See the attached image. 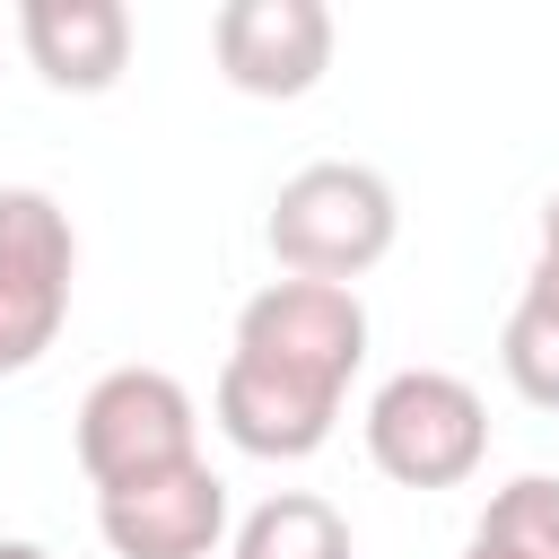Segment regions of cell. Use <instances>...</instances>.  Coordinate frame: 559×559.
<instances>
[{
    "instance_id": "8992f818",
    "label": "cell",
    "mask_w": 559,
    "mask_h": 559,
    "mask_svg": "<svg viewBox=\"0 0 559 559\" xmlns=\"http://www.w3.org/2000/svg\"><path fill=\"white\" fill-rule=\"evenodd\" d=\"M210 52L236 96L288 105L332 70V9L323 0H227L210 17Z\"/></svg>"
},
{
    "instance_id": "ba28073f",
    "label": "cell",
    "mask_w": 559,
    "mask_h": 559,
    "mask_svg": "<svg viewBox=\"0 0 559 559\" xmlns=\"http://www.w3.org/2000/svg\"><path fill=\"white\" fill-rule=\"evenodd\" d=\"M17 44H26L44 87L105 96L131 70V9L122 0H26L17 9Z\"/></svg>"
},
{
    "instance_id": "7c38bea8",
    "label": "cell",
    "mask_w": 559,
    "mask_h": 559,
    "mask_svg": "<svg viewBox=\"0 0 559 559\" xmlns=\"http://www.w3.org/2000/svg\"><path fill=\"white\" fill-rule=\"evenodd\" d=\"M463 559H559V480H550V472L507 480V489L480 507Z\"/></svg>"
},
{
    "instance_id": "8fae6325",
    "label": "cell",
    "mask_w": 559,
    "mask_h": 559,
    "mask_svg": "<svg viewBox=\"0 0 559 559\" xmlns=\"http://www.w3.org/2000/svg\"><path fill=\"white\" fill-rule=\"evenodd\" d=\"M227 559H349V524L332 498L314 489H280L262 498L245 524H236V550Z\"/></svg>"
},
{
    "instance_id": "277c9868",
    "label": "cell",
    "mask_w": 559,
    "mask_h": 559,
    "mask_svg": "<svg viewBox=\"0 0 559 559\" xmlns=\"http://www.w3.org/2000/svg\"><path fill=\"white\" fill-rule=\"evenodd\" d=\"M227 358H253V367L341 402L367 358V306H358V288H332V280H271L245 297Z\"/></svg>"
},
{
    "instance_id": "9c48e42d",
    "label": "cell",
    "mask_w": 559,
    "mask_h": 559,
    "mask_svg": "<svg viewBox=\"0 0 559 559\" xmlns=\"http://www.w3.org/2000/svg\"><path fill=\"white\" fill-rule=\"evenodd\" d=\"M210 411H218L227 445H236V454H262V463H306V454L332 437V419H341V402H332V393L288 384V376L253 367V358H227V367H218Z\"/></svg>"
},
{
    "instance_id": "52a82bcc",
    "label": "cell",
    "mask_w": 559,
    "mask_h": 559,
    "mask_svg": "<svg viewBox=\"0 0 559 559\" xmlns=\"http://www.w3.org/2000/svg\"><path fill=\"white\" fill-rule=\"evenodd\" d=\"M96 533L114 559H210L227 542V480L210 463H175V472L96 489Z\"/></svg>"
},
{
    "instance_id": "7a4b0ae2",
    "label": "cell",
    "mask_w": 559,
    "mask_h": 559,
    "mask_svg": "<svg viewBox=\"0 0 559 559\" xmlns=\"http://www.w3.org/2000/svg\"><path fill=\"white\" fill-rule=\"evenodd\" d=\"M367 454L402 489H463L489 454V411L445 367H402L367 402Z\"/></svg>"
},
{
    "instance_id": "4fadbf2b",
    "label": "cell",
    "mask_w": 559,
    "mask_h": 559,
    "mask_svg": "<svg viewBox=\"0 0 559 559\" xmlns=\"http://www.w3.org/2000/svg\"><path fill=\"white\" fill-rule=\"evenodd\" d=\"M542 253H559V192L542 201Z\"/></svg>"
},
{
    "instance_id": "3957f363",
    "label": "cell",
    "mask_w": 559,
    "mask_h": 559,
    "mask_svg": "<svg viewBox=\"0 0 559 559\" xmlns=\"http://www.w3.org/2000/svg\"><path fill=\"white\" fill-rule=\"evenodd\" d=\"M79 236L44 183H0V376H26L70 323Z\"/></svg>"
},
{
    "instance_id": "6da1fadb",
    "label": "cell",
    "mask_w": 559,
    "mask_h": 559,
    "mask_svg": "<svg viewBox=\"0 0 559 559\" xmlns=\"http://www.w3.org/2000/svg\"><path fill=\"white\" fill-rule=\"evenodd\" d=\"M262 236H271V262H280L288 280H332V288H349L358 271H376V262L393 253L402 201H393V183H384L376 166H358V157H314V166H297V175L280 183Z\"/></svg>"
},
{
    "instance_id": "5bb4252c",
    "label": "cell",
    "mask_w": 559,
    "mask_h": 559,
    "mask_svg": "<svg viewBox=\"0 0 559 559\" xmlns=\"http://www.w3.org/2000/svg\"><path fill=\"white\" fill-rule=\"evenodd\" d=\"M0 559H52L44 542H0Z\"/></svg>"
},
{
    "instance_id": "30bf717a",
    "label": "cell",
    "mask_w": 559,
    "mask_h": 559,
    "mask_svg": "<svg viewBox=\"0 0 559 559\" xmlns=\"http://www.w3.org/2000/svg\"><path fill=\"white\" fill-rule=\"evenodd\" d=\"M498 367L533 411H559V253L533 262V280H524V297L498 332Z\"/></svg>"
},
{
    "instance_id": "5b68a950",
    "label": "cell",
    "mask_w": 559,
    "mask_h": 559,
    "mask_svg": "<svg viewBox=\"0 0 559 559\" xmlns=\"http://www.w3.org/2000/svg\"><path fill=\"white\" fill-rule=\"evenodd\" d=\"M175 463H201V411H192V393L166 367H114V376H96L87 402H79V472L96 489H122V480H148V472H175Z\"/></svg>"
}]
</instances>
